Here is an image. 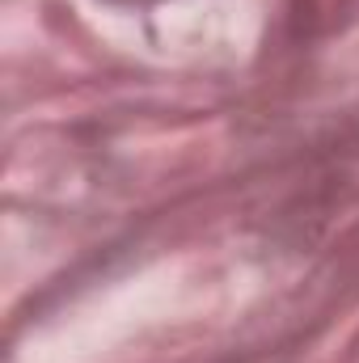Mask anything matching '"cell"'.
<instances>
[]
</instances>
